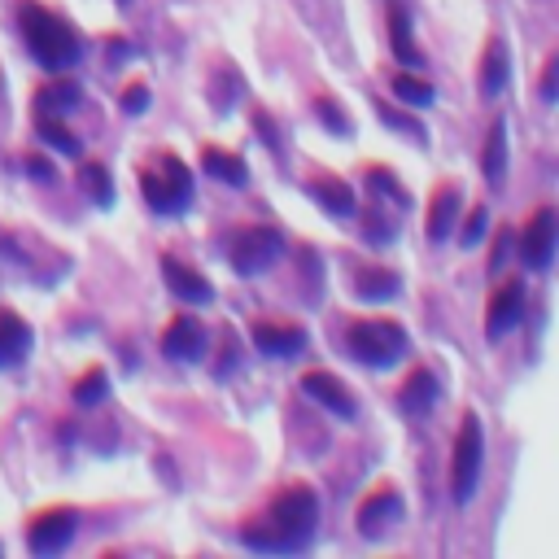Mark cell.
<instances>
[{"instance_id":"4","label":"cell","mask_w":559,"mask_h":559,"mask_svg":"<svg viewBox=\"0 0 559 559\" xmlns=\"http://www.w3.org/2000/svg\"><path fill=\"white\" fill-rule=\"evenodd\" d=\"M346 346L367 367H389L407 354V332L394 319H359V324H350Z\"/></svg>"},{"instance_id":"1","label":"cell","mask_w":559,"mask_h":559,"mask_svg":"<svg viewBox=\"0 0 559 559\" xmlns=\"http://www.w3.org/2000/svg\"><path fill=\"white\" fill-rule=\"evenodd\" d=\"M315 525H319V498H315V490H311V485H289V490L276 494L267 520L241 529V542L254 546V551L293 555V551H306V546H311Z\"/></svg>"},{"instance_id":"21","label":"cell","mask_w":559,"mask_h":559,"mask_svg":"<svg viewBox=\"0 0 559 559\" xmlns=\"http://www.w3.org/2000/svg\"><path fill=\"white\" fill-rule=\"evenodd\" d=\"M477 88H481V97H498V92L507 88V44L494 40L485 44V57H481V79H477Z\"/></svg>"},{"instance_id":"27","label":"cell","mask_w":559,"mask_h":559,"mask_svg":"<svg viewBox=\"0 0 559 559\" xmlns=\"http://www.w3.org/2000/svg\"><path fill=\"white\" fill-rule=\"evenodd\" d=\"M105 389H110V376H105L101 367H88V372L79 376V385H75V402L79 407H92V402L105 398Z\"/></svg>"},{"instance_id":"7","label":"cell","mask_w":559,"mask_h":559,"mask_svg":"<svg viewBox=\"0 0 559 559\" xmlns=\"http://www.w3.org/2000/svg\"><path fill=\"white\" fill-rule=\"evenodd\" d=\"M75 525H79V516L70 507H49V511H40V516L31 520L27 546L35 555H57V551H66L70 546V538H75Z\"/></svg>"},{"instance_id":"14","label":"cell","mask_w":559,"mask_h":559,"mask_svg":"<svg viewBox=\"0 0 559 559\" xmlns=\"http://www.w3.org/2000/svg\"><path fill=\"white\" fill-rule=\"evenodd\" d=\"M254 346L267 359H293L306 350V332L297 324H254Z\"/></svg>"},{"instance_id":"12","label":"cell","mask_w":559,"mask_h":559,"mask_svg":"<svg viewBox=\"0 0 559 559\" xmlns=\"http://www.w3.org/2000/svg\"><path fill=\"white\" fill-rule=\"evenodd\" d=\"M302 389L319 402V407H328L332 415H341V420H354V415H359V402L350 398V389L341 385L332 372H306L302 376Z\"/></svg>"},{"instance_id":"34","label":"cell","mask_w":559,"mask_h":559,"mask_svg":"<svg viewBox=\"0 0 559 559\" xmlns=\"http://www.w3.org/2000/svg\"><path fill=\"white\" fill-rule=\"evenodd\" d=\"M145 110H149V88L145 83H132L123 92V114H145Z\"/></svg>"},{"instance_id":"2","label":"cell","mask_w":559,"mask_h":559,"mask_svg":"<svg viewBox=\"0 0 559 559\" xmlns=\"http://www.w3.org/2000/svg\"><path fill=\"white\" fill-rule=\"evenodd\" d=\"M18 27H22L27 49L35 53V62H40L44 70H66V66L79 62L83 40H79V31L70 27L62 14H53V9L27 0V5L18 9Z\"/></svg>"},{"instance_id":"5","label":"cell","mask_w":559,"mask_h":559,"mask_svg":"<svg viewBox=\"0 0 559 559\" xmlns=\"http://www.w3.org/2000/svg\"><path fill=\"white\" fill-rule=\"evenodd\" d=\"M481 463H485V437H481V420L468 411V415H463V424H459L455 450H450V494H455V503H468V498L477 494Z\"/></svg>"},{"instance_id":"25","label":"cell","mask_w":559,"mask_h":559,"mask_svg":"<svg viewBox=\"0 0 559 559\" xmlns=\"http://www.w3.org/2000/svg\"><path fill=\"white\" fill-rule=\"evenodd\" d=\"M359 297H367V302H389V297L398 293V276L394 271H380V267H367L363 276H359Z\"/></svg>"},{"instance_id":"11","label":"cell","mask_w":559,"mask_h":559,"mask_svg":"<svg viewBox=\"0 0 559 559\" xmlns=\"http://www.w3.org/2000/svg\"><path fill=\"white\" fill-rule=\"evenodd\" d=\"M520 315H525V284L503 280L498 293L490 297V311H485V332H490V337H507V332L520 324Z\"/></svg>"},{"instance_id":"6","label":"cell","mask_w":559,"mask_h":559,"mask_svg":"<svg viewBox=\"0 0 559 559\" xmlns=\"http://www.w3.org/2000/svg\"><path fill=\"white\" fill-rule=\"evenodd\" d=\"M280 249H284V236L276 228H249V232L236 236L232 267L241 271V276H258V271H267L271 263H276Z\"/></svg>"},{"instance_id":"10","label":"cell","mask_w":559,"mask_h":559,"mask_svg":"<svg viewBox=\"0 0 559 559\" xmlns=\"http://www.w3.org/2000/svg\"><path fill=\"white\" fill-rule=\"evenodd\" d=\"M162 350L166 359H180V363H197L206 354V328H201L197 315H175L162 332Z\"/></svg>"},{"instance_id":"20","label":"cell","mask_w":559,"mask_h":559,"mask_svg":"<svg viewBox=\"0 0 559 559\" xmlns=\"http://www.w3.org/2000/svg\"><path fill=\"white\" fill-rule=\"evenodd\" d=\"M311 197L328 214H337V219H350V214H354V193H350L346 180H337V175H315V180H311Z\"/></svg>"},{"instance_id":"16","label":"cell","mask_w":559,"mask_h":559,"mask_svg":"<svg viewBox=\"0 0 559 559\" xmlns=\"http://www.w3.org/2000/svg\"><path fill=\"white\" fill-rule=\"evenodd\" d=\"M31 350V328L14 311H0V367H18Z\"/></svg>"},{"instance_id":"33","label":"cell","mask_w":559,"mask_h":559,"mask_svg":"<svg viewBox=\"0 0 559 559\" xmlns=\"http://www.w3.org/2000/svg\"><path fill=\"white\" fill-rule=\"evenodd\" d=\"M511 241H516V232H511V228H498V236H494V249H490V271H503L507 254H511Z\"/></svg>"},{"instance_id":"22","label":"cell","mask_w":559,"mask_h":559,"mask_svg":"<svg viewBox=\"0 0 559 559\" xmlns=\"http://www.w3.org/2000/svg\"><path fill=\"white\" fill-rule=\"evenodd\" d=\"M79 101H83V88L75 79H49L35 92V110L40 114H66V110H75Z\"/></svg>"},{"instance_id":"15","label":"cell","mask_w":559,"mask_h":559,"mask_svg":"<svg viewBox=\"0 0 559 559\" xmlns=\"http://www.w3.org/2000/svg\"><path fill=\"white\" fill-rule=\"evenodd\" d=\"M437 394H442L437 376L428 372V367H415V372L407 376V385H402V394H398V407L407 415H428L433 411V402H437Z\"/></svg>"},{"instance_id":"17","label":"cell","mask_w":559,"mask_h":559,"mask_svg":"<svg viewBox=\"0 0 559 559\" xmlns=\"http://www.w3.org/2000/svg\"><path fill=\"white\" fill-rule=\"evenodd\" d=\"M201 166L214 175V180H223V184H232V188H245L249 184V166L241 153H228V149H219V145H206L201 149Z\"/></svg>"},{"instance_id":"24","label":"cell","mask_w":559,"mask_h":559,"mask_svg":"<svg viewBox=\"0 0 559 559\" xmlns=\"http://www.w3.org/2000/svg\"><path fill=\"white\" fill-rule=\"evenodd\" d=\"M79 184H83V193L97 201V206H114V180H110V171H105L101 162H83L79 166Z\"/></svg>"},{"instance_id":"26","label":"cell","mask_w":559,"mask_h":559,"mask_svg":"<svg viewBox=\"0 0 559 559\" xmlns=\"http://www.w3.org/2000/svg\"><path fill=\"white\" fill-rule=\"evenodd\" d=\"M40 136H44V140H49V145H53V149H62V153H70V158H75V153L83 149V145H79V136H75V132H70V127H66V123H57V118H53V114H40Z\"/></svg>"},{"instance_id":"13","label":"cell","mask_w":559,"mask_h":559,"mask_svg":"<svg viewBox=\"0 0 559 559\" xmlns=\"http://www.w3.org/2000/svg\"><path fill=\"white\" fill-rule=\"evenodd\" d=\"M162 276H166V289H171L175 297H180V302L201 306V302H210V297H214L210 280L201 276V271H193L188 263H180V258H171V254L162 258Z\"/></svg>"},{"instance_id":"36","label":"cell","mask_w":559,"mask_h":559,"mask_svg":"<svg viewBox=\"0 0 559 559\" xmlns=\"http://www.w3.org/2000/svg\"><path fill=\"white\" fill-rule=\"evenodd\" d=\"M27 171H31V180H40V184H49L53 180V166L44 153H27Z\"/></svg>"},{"instance_id":"35","label":"cell","mask_w":559,"mask_h":559,"mask_svg":"<svg viewBox=\"0 0 559 559\" xmlns=\"http://www.w3.org/2000/svg\"><path fill=\"white\" fill-rule=\"evenodd\" d=\"M481 232H485V206H472L468 228H463V245H481Z\"/></svg>"},{"instance_id":"38","label":"cell","mask_w":559,"mask_h":559,"mask_svg":"<svg viewBox=\"0 0 559 559\" xmlns=\"http://www.w3.org/2000/svg\"><path fill=\"white\" fill-rule=\"evenodd\" d=\"M118 5H132V0H118Z\"/></svg>"},{"instance_id":"29","label":"cell","mask_w":559,"mask_h":559,"mask_svg":"<svg viewBox=\"0 0 559 559\" xmlns=\"http://www.w3.org/2000/svg\"><path fill=\"white\" fill-rule=\"evenodd\" d=\"M376 114H380V123L385 127H394V132H407L415 140H424V127H420V118H407V114H398L394 105H376Z\"/></svg>"},{"instance_id":"23","label":"cell","mask_w":559,"mask_h":559,"mask_svg":"<svg viewBox=\"0 0 559 559\" xmlns=\"http://www.w3.org/2000/svg\"><path fill=\"white\" fill-rule=\"evenodd\" d=\"M389 44H394V57L402 66H420L424 62V53L415 49V40H411V22L402 9H389Z\"/></svg>"},{"instance_id":"3","label":"cell","mask_w":559,"mask_h":559,"mask_svg":"<svg viewBox=\"0 0 559 559\" xmlns=\"http://www.w3.org/2000/svg\"><path fill=\"white\" fill-rule=\"evenodd\" d=\"M140 193L158 214H180L193 201V175L175 153H158L145 171H140Z\"/></svg>"},{"instance_id":"18","label":"cell","mask_w":559,"mask_h":559,"mask_svg":"<svg viewBox=\"0 0 559 559\" xmlns=\"http://www.w3.org/2000/svg\"><path fill=\"white\" fill-rule=\"evenodd\" d=\"M455 214H459V188L437 184L433 206H428V241H446L450 228H455Z\"/></svg>"},{"instance_id":"32","label":"cell","mask_w":559,"mask_h":559,"mask_svg":"<svg viewBox=\"0 0 559 559\" xmlns=\"http://www.w3.org/2000/svg\"><path fill=\"white\" fill-rule=\"evenodd\" d=\"M367 236L385 245V241H394V236H398V228L385 219V210H367Z\"/></svg>"},{"instance_id":"8","label":"cell","mask_w":559,"mask_h":559,"mask_svg":"<svg viewBox=\"0 0 559 559\" xmlns=\"http://www.w3.org/2000/svg\"><path fill=\"white\" fill-rule=\"evenodd\" d=\"M520 258L529 271H546L555 258V206H538L520 232Z\"/></svg>"},{"instance_id":"9","label":"cell","mask_w":559,"mask_h":559,"mask_svg":"<svg viewBox=\"0 0 559 559\" xmlns=\"http://www.w3.org/2000/svg\"><path fill=\"white\" fill-rule=\"evenodd\" d=\"M359 533L363 538H380L385 529H394L398 520H402V498H398V490L394 485H376L372 494L359 503Z\"/></svg>"},{"instance_id":"28","label":"cell","mask_w":559,"mask_h":559,"mask_svg":"<svg viewBox=\"0 0 559 559\" xmlns=\"http://www.w3.org/2000/svg\"><path fill=\"white\" fill-rule=\"evenodd\" d=\"M394 97H402L407 105H433V83L415 75H394Z\"/></svg>"},{"instance_id":"19","label":"cell","mask_w":559,"mask_h":559,"mask_svg":"<svg viewBox=\"0 0 559 559\" xmlns=\"http://www.w3.org/2000/svg\"><path fill=\"white\" fill-rule=\"evenodd\" d=\"M481 175L490 180L494 188L507 180V118H494L490 136H485V149H481Z\"/></svg>"},{"instance_id":"30","label":"cell","mask_w":559,"mask_h":559,"mask_svg":"<svg viewBox=\"0 0 559 559\" xmlns=\"http://www.w3.org/2000/svg\"><path fill=\"white\" fill-rule=\"evenodd\" d=\"M367 184H372V193H385V197H394L398 206H407V193H402L394 171H385V166H372V171H367Z\"/></svg>"},{"instance_id":"31","label":"cell","mask_w":559,"mask_h":559,"mask_svg":"<svg viewBox=\"0 0 559 559\" xmlns=\"http://www.w3.org/2000/svg\"><path fill=\"white\" fill-rule=\"evenodd\" d=\"M315 114L324 118V127H332V132H337V136H346V132H350V118H346V114L337 110V101L319 97V101H315Z\"/></svg>"},{"instance_id":"37","label":"cell","mask_w":559,"mask_h":559,"mask_svg":"<svg viewBox=\"0 0 559 559\" xmlns=\"http://www.w3.org/2000/svg\"><path fill=\"white\" fill-rule=\"evenodd\" d=\"M542 97L555 101V57H551V62H546V70H542Z\"/></svg>"}]
</instances>
